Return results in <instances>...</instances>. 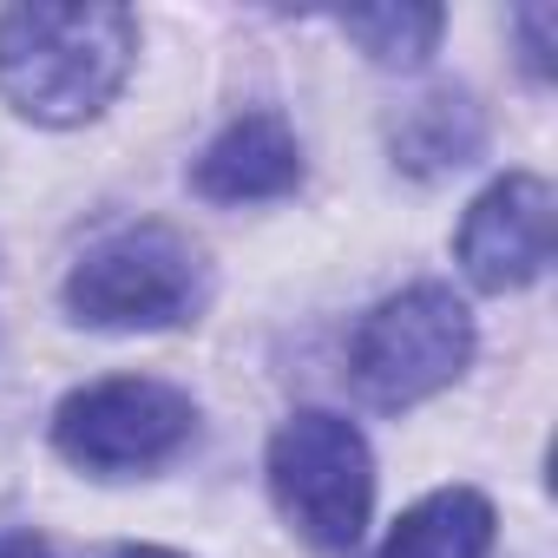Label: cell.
I'll return each mask as SVG.
<instances>
[{
  "label": "cell",
  "instance_id": "obj_3",
  "mask_svg": "<svg viewBox=\"0 0 558 558\" xmlns=\"http://www.w3.org/2000/svg\"><path fill=\"white\" fill-rule=\"evenodd\" d=\"M197 303H204L197 250L165 223L112 230L66 276V310L93 329H171Z\"/></svg>",
  "mask_w": 558,
  "mask_h": 558
},
{
  "label": "cell",
  "instance_id": "obj_13",
  "mask_svg": "<svg viewBox=\"0 0 558 558\" xmlns=\"http://www.w3.org/2000/svg\"><path fill=\"white\" fill-rule=\"evenodd\" d=\"M112 558H178V551H165V545H125V551H112Z\"/></svg>",
  "mask_w": 558,
  "mask_h": 558
},
{
  "label": "cell",
  "instance_id": "obj_11",
  "mask_svg": "<svg viewBox=\"0 0 558 558\" xmlns=\"http://www.w3.org/2000/svg\"><path fill=\"white\" fill-rule=\"evenodd\" d=\"M519 27H525V66L545 80V73H551V53H545V27H551V8H532V14H519Z\"/></svg>",
  "mask_w": 558,
  "mask_h": 558
},
{
  "label": "cell",
  "instance_id": "obj_7",
  "mask_svg": "<svg viewBox=\"0 0 558 558\" xmlns=\"http://www.w3.org/2000/svg\"><path fill=\"white\" fill-rule=\"evenodd\" d=\"M296 178H303V145L276 112H250L223 125L191 171V184L210 204H263V197L296 191Z\"/></svg>",
  "mask_w": 558,
  "mask_h": 558
},
{
  "label": "cell",
  "instance_id": "obj_2",
  "mask_svg": "<svg viewBox=\"0 0 558 558\" xmlns=\"http://www.w3.org/2000/svg\"><path fill=\"white\" fill-rule=\"evenodd\" d=\"M269 493L310 545L349 551L375 506V460L362 427L323 408L283 421V434L269 440Z\"/></svg>",
  "mask_w": 558,
  "mask_h": 558
},
{
  "label": "cell",
  "instance_id": "obj_4",
  "mask_svg": "<svg viewBox=\"0 0 558 558\" xmlns=\"http://www.w3.org/2000/svg\"><path fill=\"white\" fill-rule=\"evenodd\" d=\"M473 362V316L453 290L414 283L355 329V381L375 408H414Z\"/></svg>",
  "mask_w": 558,
  "mask_h": 558
},
{
  "label": "cell",
  "instance_id": "obj_8",
  "mask_svg": "<svg viewBox=\"0 0 558 558\" xmlns=\"http://www.w3.org/2000/svg\"><path fill=\"white\" fill-rule=\"evenodd\" d=\"M486 551H493V506L473 486L427 493L414 512H401V525L381 545V558H486Z\"/></svg>",
  "mask_w": 558,
  "mask_h": 558
},
{
  "label": "cell",
  "instance_id": "obj_10",
  "mask_svg": "<svg viewBox=\"0 0 558 558\" xmlns=\"http://www.w3.org/2000/svg\"><path fill=\"white\" fill-rule=\"evenodd\" d=\"M375 66H421L434 47H440V27L447 14L440 8H414V0H401V8H355L336 21Z\"/></svg>",
  "mask_w": 558,
  "mask_h": 558
},
{
  "label": "cell",
  "instance_id": "obj_12",
  "mask_svg": "<svg viewBox=\"0 0 558 558\" xmlns=\"http://www.w3.org/2000/svg\"><path fill=\"white\" fill-rule=\"evenodd\" d=\"M0 558H53L34 532H8V538H0Z\"/></svg>",
  "mask_w": 558,
  "mask_h": 558
},
{
  "label": "cell",
  "instance_id": "obj_6",
  "mask_svg": "<svg viewBox=\"0 0 558 558\" xmlns=\"http://www.w3.org/2000/svg\"><path fill=\"white\" fill-rule=\"evenodd\" d=\"M453 250L480 290H493V296L525 290L551 263V184L538 171H506L499 184H486L473 197Z\"/></svg>",
  "mask_w": 558,
  "mask_h": 558
},
{
  "label": "cell",
  "instance_id": "obj_9",
  "mask_svg": "<svg viewBox=\"0 0 558 558\" xmlns=\"http://www.w3.org/2000/svg\"><path fill=\"white\" fill-rule=\"evenodd\" d=\"M480 151V112L460 93H427L395 119V158L408 171H453Z\"/></svg>",
  "mask_w": 558,
  "mask_h": 558
},
{
  "label": "cell",
  "instance_id": "obj_5",
  "mask_svg": "<svg viewBox=\"0 0 558 558\" xmlns=\"http://www.w3.org/2000/svg\"><path fill=\"white\" fill-rule=\"evenodd\" d=\"M191 434H197L191 395L171 388V381H151V375L93 381V388L66 395L60 414H53L60 453L73 466H86V473H145V466H165Z\"/></svg>",
  "mask_w": 558,
  "mask_h": 558
},
{
  "label": "cell",
  "instance_id": "obj_1",
  "mask_svg": "<svg viewBox=\"0 0 558 558\" xmlns=\"http://www.w3.org/2000/svg\"><path fill=\"white\" fill-rule=\"evenodd\" d=\"M138 53L125 8H8L0 14V99L34 125H86L112 106Z\"/></svg>",
  "mask_w": 558,
  "mask_h": 558
}]
</instances>
